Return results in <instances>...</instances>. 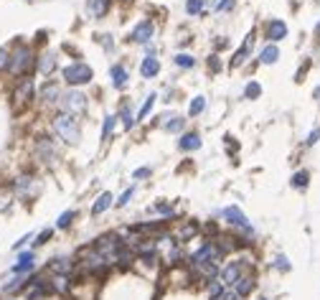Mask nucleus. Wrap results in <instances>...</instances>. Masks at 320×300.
Returning a JSON list of instances; mask_svg holds the SVG:
<instances>
[{"label": "nucleus", "mask_w": 320, "mask_h": 300, "mask_svg": "<svg viewBox=\"0 0 320 300\" xmlns=\"http://www.w3.org/2000/svg\"><path fill=\"white\" fill-rule=\"evenodd\" d=\"M203 109H206V97L203 94H198V97H193V102H191V117H201L203 115Z\"/></svg>", "instance_id": "obj_27"}, {"label": "nucleus", "mask_w": 320, "mask_h": 300, "mask_svg": "<svg viewBox=\"0 0 320 300\" xmlns=\"http://www.w3.org/2000/svg\"><path fill=\"white\" fill-rule=\"evenodd\" d=\"M285 36H287V23L280 20V18H274V20H269V23L264 26V38H267L269 43H277Z\"/></svg>", "instance_id": "obj_14"}, {"label": "nucleus", "mask_w": 320, "mask_h": 300, "mask_svg": "<svg viewBox=\"0 0 320 300\" xmlns=\"http://www.w3.org/2000/svg\"><path fill=\"white\" fill-rule=\"evenodd\" d=\"M13 99H16V105H18V107L28 105L31 99H33V82L28 79V76H23V79L18 82L16 92H13Z\"/></svg>", "instance_id": "obj_16"}, {"label": "nucleus", "mask_w": 320, "mask_h": 300, "mask_svg": "<svg viewBox=\"0 0 320 300\" xmlns=\"http://www.w3.org/2000/svg\"><path fill=\"white\" fill-rule=\"evenodd\" d=\"M160 74V59L155 56H145L140 61V76L142 79H152V76Z\"/></svg>", "instance_id": "obj_17"}, {"label": "nucleus", "mask_w": 320, "mask_h": 300, "mask_svg": "<svg viewBox=\"0 0 320 300\" xmlns=\"http://www.w3.org/2000/svg\"><path fill=\"white\" fill-rule=\"evenodd\" d=\"M36 66H38V74L41 76H51L53 71H56V56H53L51 51L41 53V56L36 59Z\"/></svg>", "instance_id": "obj_18"}, {"label": "nucleus", "mask_w": 320, "mask_h": 300, "mask_svg": "<svg viewBox=\"0 0 320 300\" xmlns=\"http://www.w3.org/2000/svg\"><path fill=\"white\" fill-rule=\"evenodd\" d=\"M307 183H310V173L307 171H297L292 176V186L295 188H307Z\"/></svg>", "instance_id": "obj_33"}, {"label": "nucleus", "mask_w": 320, "mask_h": 300, "mask_svg": "<svg viewBox=\"0 0 320 300\" xmlns=\"http://www.w3.org/2000/svg\"><path fill=\"white\" fill-rule=\"evenodd\" d=\"M148 176H150V168H137L135 173H132V178H135V181H145Z\"/></svg>", "instance_id": "obj_40"}, {"label": "nucleus", "mask_w": 320, "mask_h": 300, "mask_svg": "<svg viewBox=\"0 0 320 300\" xmlns=\"http://www.w3.org/2000/svg\"><path fill=\"white\" fill-rule=\"evenodd\" d=\"M219 216H221L229 227H234V229H239V234L241 237H247V239H254V227H252V221L247 219V214L241 211L239 206H224L221 211H219Z\"/></svg>", "instance_id": "obj_4"}, {"label": "nucleus", "mask_w": 320, "mask_h": 300, "mask_svg": "<svg viewBox=\"0 0 320 300\" xmlns=\"http://www.w3.org/2000/svg\"><path fill=\"white\" fill-rule=\"evenodd\" d=\"M8 64H10V53L5 49H0V71H5Z\"/></svg>", "instance_id": "obj_37"}, {"label": "nucleus", "mask_w": 320, "mask_h": 300, "mask_svg": "<svg viewBox=\"0 0 320 300\" xmlns=\"http://www.w3.org/2000/svg\"><path fill=\"white\" fill-rule=\"evenodd\" d=\"M152 36H155V23H152V20H140V23L132 28V41L135 43H142V46H145V43H150L152 41Z\"/></svg>", "instance_id": "obj_13"}, {"label": "nucleus", "mask_w": 320, "mask_h": 300, "mask_svg": "<svg viewBox=\"0 0 320 300\" xmlns=\"http://www.w3.org/2000/svg\"><path fill=\"white\" fill-rule=\"evenodd\" d=\"M252 49H254V33H249L247 36V41L239 46V51H236V56H234V61H231V66H241L247 59H249V53H252Z\"/></svg>", "instance_id": "obj_21"}, {"label": "nucleus", "mask_w": 320, "mask_h": 300, "mask_svg": "<svg viewBox=\"0 0 320 300\" xmlns=\"http://www.w3.org/2000/svg\"><path fill=\"white\" fill-rule=\"evenodd\" d=\"M109 76H112V84L117 87V89H125L127 82H130V76H127V69L122 64H115L112 69H109Z\"/></svg>", "instance_id": "obj_22"}, {"label": "nucleus", "mask_w": 320, "mask_h": 300, "mask_svg": "<svg viewBox=\"0 0 320 300\" xmlns=\"http://www.w3.org/2000/svg\"><path fill=\"white\" fill-rule=\"evenodd\" d=\"M315 31H318V33H320V23H318V28H315Z\"/></svg>", "instance_id": "obj_46"}, {"label": "nucleus", "mask_w": 320, "mask_h": 300, "mask_svg": "<svg viewBox=\"0 0 320 300\" xmlns=\"http://www.w3.org/2000/svg\"><path fill=\"white\" fill-rule=\"evenodd\" d=\"M31 239H33V234H23V237H20V239L13 244V249H16V252H18V249H23V247H26V244H28Z\"/></svg>", "instance_id": "obj_39"}, {"label": "nucleus", "mask_w": 320, "mask_h": 300, "mask_svg": "<svg viewBox=\"0 0 320 300\" xmlns=\"http://www.w3.org/2000/svg\"><path fill=\"white\" fill-rule=\"evenodd\" d=\"M244 97H247V99L262 97V84H259V82H249V84L244 87Z\"/></svg>", "instance_id": "obj_34"}, {"label": "nucleus", "mask_w": 320, "mask_h": 300, "mask_svg": "<svg viewBox=\"0 0 320 300\" xmlns=\"http://www.w3.org/2000/svg\"><path fill=\"white\" fill-rule=\"evenodd\" d=\"M38 188H41V183H38L36 176H18L16 183H13L16 196L18 198H26V201H31V198L38 194Z\"/></svg>", "instance_id": "obj_8"}, {"label": "nucleus", "mask_w": 320, "mask_h": 300, "mask_svg": "<svg viewBox=\"0 0 320 300\" xmlns=\"http://www.w3.org/2000/svg\"><path fill=\"white\" fill-rule=\"evenodd\" d=\"M254 300H269V298H264V295H257V298H254Z\"/></svg>", "instance_id": "obj_44"}, {"label": "nucleus", "mask_w": 320, "mask_h": 300, "mask_svg": "<svg viewBox=\"0 0 320 300\" xmlns=\"http://www.w3.org/2000/svg\"><path fill=\"white\" fill-rule=\"evenodd\" d=\"M61 84L59 82H53V79H49V82H43V87L38 89V99L43 105H59V99H61Z\"/></svg>", "instance_id": "obj_11"}, {"label": "nucleus", "mask_w": 320, "mask_h": 300, "mask_svg": "<svg viewBox=\"0 0 320 300\" xmlns=\"http://www.w3.org/2000/svg\"><path fill=\"white\" fill-rule=\"evenodd\" d=\"M231 8H234V0H219V5H216L219 13H226V10H231Z\"/></svg>", "instance_id": "obj_38"}, {"label": "nucleus", "mask_w": 320, "mask_h": 300, "mask_svg": "<svg viewBox=\"0 0 320 300\" xmlns=\"http://www.w3.org/2000/svg\"><path fill=\"white\" fill-rule=\"evenodd\" d=\"M173 61H175V66H181V69H193L196 66V59L191 56V53H178Z\"/></svg>", "instance_id": "obj_30"}, {"label": "nucleus", "mask_w": 320, "mask_h": 300, "mask_svg": "<svg viewBox=\"0 0 320 300\" xmlns=\"http://www.w3.org/2000/svg\"><path fill=\"white\" fill-rule=\"evenodd\" d=\"M280 59V49L277 46H274V43H267V46H264L262 51H259V61L262 64H274V61H277Z\"/></svg>", "instance_id": "obj_23"}, {"label": "nucleus", "mask_w": 320, "mask_h": 300, "mask_svg": "<svg viewBox=\"0 0 320 300\" xmlns=\"http://www.w3.org/2000/svg\"><path fill=\"white\" fill-rule=\"evenodd\" d=\"M51 237H53V229H51V227L43 229L41 234H36V239H33V249H38V247H43V244H49Z\"/></svg>", "instance_id": "obj_31"}, {"label": "nucleus", "mask_w": 320, "mask_h": 300, "mask_svg": "<svg viewBox=\"0 0 320 300\" xmlns=\"http://www.w3.org/2000/svg\"><path fill=\"white\" fill-rule=\"evenodd\" d=\"M36 272V252H18V260L10 267V275H33Z\"/></svg>", "instance_id": "obj_9"}, {"label": "nucleus", "mask_w": 320, "mask_h": 300, "mask_svg": "<svg viewBox=\"0 0 320 300\" xmlns=\"http://www.w3.org/2000/svg\"><path fill=\"white\" fill-rule=\"evenodd\" d=\"M119 117H122L125 130H130L132 125H135V115H132V109H130V105H127V102H125L122 107H119Z\"/></svg>", "instance_id": "obj_29"}, {"label": "nucleus", "mask_w": 320, "mask_h": 300, "mask_svg": "<svg viewBox=\"0 0 320 300\" xmlns=\"http://www.w3.org/2000/svg\"><path fill=\"white\" fill-rule=\"evenodd\" d=\"M109 3H112V0H89V16L104 18L107 10H109Z\"/></svg>", "instance_id": "obj_25"}, {"label": "nucleus", "mask_w": 320, "mask_h": 300, "mask_svg": "<svg viewBox=\"0 0 320 300\" xmlns=\"http://www.w3.org/2000/svg\"><path fill=\"white\" fill-rule=\"evenodd\" d=\"M231 290H234V293H236L241 300L252 298V295H254V290H257V275H254V272L244 275L241 280H236L234 285H231Z\"/></svg>", "instance_id": "obj_12"}, {"label": "nucleus", "mask_w": 320, "mask_h": 300, "mask_svg": "<svg viewBox=\"0 0 320 300\" xmlns=\"http://www.w3.org/2000/svg\"><path fill=\"white\" fill-rule=\"evenodd\" d=\"M36 155H38L41 160H46V163L56 160V145H53V140L49 135H41L36 140Z\"/></svg>", "instance_id": "obj_15"}, {"label": "nucleus", "mask_w": 320, "mask_h": 300, "mask_svg": "<svg viewBox=\"0 0 320 300\" xmlns=\"http://www.w3.org/2000/svg\"><path fill=\"white\" fill-rule=\"evenodd\" d=\"M254 272V265H252L247 257H234V260H226L221 265V272H219V280H221L226 287H231L236 280H241L244 275Z\"/></svg>", "instance_id": "obj_2"}, {"label": "nucleus", "mask_w": 320, "mask_h": 300, "mask_svg": "<svg viewBox=\"0 0 320 300\" xmlns=\"http://www.w3.org/2000/svg\"><path fill=\"white\" fill-rule=\"evenodd\" d=\"M28 285H31V275H13L8 282H3V290L5 295H10V298H18V295H23L26 290H28Z\"/></svg>", "instance_id": "obj_10"}, {"label": "nucleus", "mask_w": 320, "mask_h": 300, "mask_svg": "<svg viewBox=\"0 0 320 300\" xmlns=\"http://www.w3.org/2000/svg\"><path fill=\"white\" fill-rule=\"evenodd\" d=\"M208 66H211V71L216 74V71H221V61H219V56H211L208 59Z\"/></svg>", "instance_id": "obj_41"}, {"label": "nucleus", "mask_w": 320, "mask_h": 300, "mask_svg": "<svg viewBox=\"0 0 320 300\" xmlns=\"http://www.w3.org/2000/svg\"><path fill=\"white\" fill-rule=\"evenodd\" d=\"M36 66V56H33L31 46H18L10 53V64H8V74L16 76V79H23V76Z\"/></svg>", "instance_id": "obj_3"}, {"label": "nucleus", "mask_w": 320, "mask_h": 300, "mask_svg": "<svg viewBox=\"0 0 320 300\" xmlns=\"http://www.w3.org/2000/svg\"><path fill=\"white\" fill-rule=\"evenodd\" d=\"M76 216H79V214H76L74 209L64 211V214H61V216L56 219V229H59V231H66V229H71V227H74V221H76Z\"/></svg>", "instance_id": "obj_24"}, {"label": "nucleus", "mask_w": 320, "mask_h": 300, "mask_svg": "<svg viewBox=\"0 0 320 300\" xmlns=\"http://www.w3.org/2000/svg\"><path fill=\"white\" fill-rule=\"evenodd\" d=\"M318 140H320V127H315V130L310 132V138H307V145H315Z\"/></svg>", "instance_id": "obj_42"}, {"label": "nucleus", "mask_w": 320, "mask_h": 300, "mask_svg": "<svg viewBox=\"0 0 320 300\" xmlns=\"http://www.w3.org/2000/svg\"><path fill=\"white\" fill-rule=\"evenodd\" d=\"M201 145H203V140H201V135H198V132H185V135H181V140H178V148H181L183 153L198 150Z\"/></svg>", "instance_id": "obj_20"}, {"label": "nucleus", "mask_w": 320, "mask_h": 300, "mask_svg": "<svg viewBox=\"0 0 320 300\" xmlns=\"http://www.w3.org/2000/svg\"><path fill=\"white\" fill-rule=\"evenodd\" d=\"M53 130H56V135L66 142V145H79L82 140V127H79V120L69 112H56L53 115Z\"/></svg>", "instance_id": "obj_1"}, {"label": "nucleus", "mask_w": 320, "mask_h": 300, "mask_svg": "<svg viewBox=\"0 0 320 300\" xmlns=\"http://www.w3.org/2000/svg\"><path fill=\"white\" fill-rule=\"evenodd\" d=\"M315 99H318V102H320V87H318V89H315Z\"/></svg>", "instance_id": "obj_43"}, {"label": "nucleus", "mask_w": 320, "mask_h": 300, "mask_svg": "<svg viewBox=\"0 0 320 300\" xmlns=\"http://www.w3.org/2000/svg\"><path fill=\"white\" fill-rule=\"evenodd\" d=\"M61 105H64V112H69V115H84L86 107H89V97L79 89H71V92L61 94Z\"/></svg>", "instance_id": "obj_7"}, {"label": "nucleus", "mask_w": 320, "mask_h": 300, "mask_svg": "<svg viewBox=\"0 0 320 300\" xmlns=\"http://www.w3.org/2000/svg\"><path fill=\"white\" fill-rule=\"evenodd\" d=\"M115 115H107L104 117V125H102V140H109L112 138V130H115Z\"/></svg>", "instance_id": "obj_35"}, {"label": "nucleus", "mask_w": 320, "mask_h": 300, "mask_svg": "<svg viewBox=\"0 0 320 300\" xmlns=\"http://www.w3.org/2000/svg\"><path fill=\"white\" fill-rule=\"evenodd\" d=\"M206 8V0H185V13L188 16H201Z\"/></svg>", "instance_id": "obj_28"}, {"label": "nucleus", "mask_w": 320, "mask_h": 300, "mask_svg": "<svg viewBox=\"0 0 320 300\" xmlns=\"http://www.w3.org/2000/svg\"><path fill=\"white\" fill-rule=\"evenodd\" d=\"M132 196H135V188L130 186L127 191L122 194V196H119V198H115V206H117V209H125V206L130 204V198H132Z\"/></svg>", "instance_id": "obj_36"}, {"label": "nucleus", "mask_w": 320, "mask_h": 300, "mask_svg": "<svg viewBox=\"0 0 320 300\" xmlns=\"http://www.w3.org/2000/svg\"><path fill=\"white\" fill-rule=\"evenodd\" d=\"M155 97H158V94H148V99H145V105H142V107H140V112H137V117H135V120H140V122H142V120H145V117L150 115V109H152V105H155Z\"/></svg>", "instance_id": "obj_32"}, {"label": "nucleus", "mask_w": 320, "mask_h": 300, "mask_svg": "<svg viewBox=\"0 0 320 300\" xmlns=\"http://www.w3.org/2000/svg\"><path fill=\"white\" fill-rule=\"evenodd\" d=\"M109 206H115V198H112V194H109V191H102V194L97 196V201L92 204V216H94V219L102 216Z\"/></svg>", "instance_id": "obj_19"}, {"label": "nucleus", "mask_w": 320, "mask_h": 300, "mask_svg": "<svg viewBox=\"0 0 320 300\" xmlns=\"http://www.w3.org/2000/svg\"><path fill=\"white\" fill-rule=\"evenodd\" d=\"M272 267L277 270V272H282V275H287L292 270V265L287 260V254H274V257H272Z\"/></svg>", "instance_id": "obj_26"}, {"label": "nucleus", "mask_w": 320, "mask_h": 300, "mask_svg": "<svg viewBox=\"0 0 320 300\" xmlns=\"http://www.w3.org/2000/svg\"><path fill=\"white\" fill-rule=\"evenodd\" d=\"M61 76H64V82L69 84V87L79 89V87L89 84V82L94 79V71H92V66H89V64H84V61H74V64H69V66H64Z\"/></svg>", "instance_id": "obj_5"}, {"label": "nucleus", "mask_w": 320, "mask_h": 300, "mask_svg": "<svg viewBox=\"0 0 320 300\" xmlns=\"http://www.w3.org/2000/svg\"><path fill=\"white\" fill-rule=\"evenodd\" d=\"M49 275H64V277H79L76 275V257H69V254H53V257L46 262Z\"/></svg>", "instance_id": "obj_6"}, {"label": "nucleus", "mask_w": 320, "mask_h": 300, "mask_svg": "<svg viewBox=\"0 0 320 300\" xmlns=\"http://www.w3.org/2000/svg\"><path fill=\"white\" fill-rule=\"evenodd\" d=\"M5 300H18V298H10V295H8V298H5Z\"/></svg>", "instance_id": "obj_45"}]
</instances>
